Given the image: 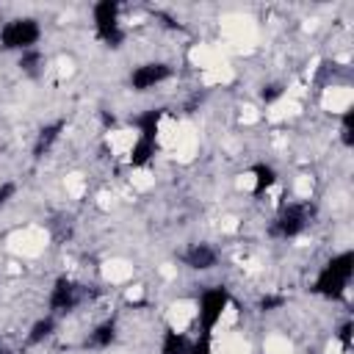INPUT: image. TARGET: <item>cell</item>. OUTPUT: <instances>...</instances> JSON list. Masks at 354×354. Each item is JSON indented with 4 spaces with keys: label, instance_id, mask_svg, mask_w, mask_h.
Here are the masks:
<instances>
[{
    "label": "cell",
    "instance_id": "1",
    "mask_svg": "<svg viewBox=\"0 0 354 354\" xmlns=\"http://www.w3.org/2000/svg\"><path fill=\"white\" fill-rule=\"evenodd\" d=\"M351 277H354V252L351 249H343L337 254H332L315 274L313 279V293L321 296V299H329V301H337L346 296L348 285H351Z\"/></svg>",
    "mask_w": 354,
    "mask_h": 354
},
{
    "label": "cell",
    "instance_id": "22",
    "mask_svg": "<svg viewBox=\"0 0 354 354\" xmlns=\"http://www.w3.org/2000/svg\"><path fill=\"white\" fill-rule=\"evenodd\" d=\"M14 196H17V183H11V180L0 183V207H6Z\"/></svg>",
    "mask_w": 354,
    "mask_h": 354
},
{
    "label": "cell",
    "instance_id": "5",
    "mask_svg": "<svg viewBox=\"0 0 354 354\" xmlns=\"http://www.w3.org/2000/svg\"><path fill=\"white\" fill-rule=\"evenodd\" d=\"M232 304V296H230V288L224 285H210L199 293L196 299V321H199V332H210L218 326V321L224 318L227 307Z\"/></svg>",
    "mask_w": 354,
    "mask_h": 354
},
{
    "label": "cell",
    "instance_id": "12",
    "mask_svg": "<svg viewBox=\"0 0 354 354\" xmlns=\"http://www.w3.org/2000/svg\"><path fill=\"white\" fill-rule=\"evenodd\" d=\"M160 119H163V108H147L136 116V130H138V138H149V141H158V127H160Z\"/></svg>",
    "mask_w": 354,
    "mask_h": 354
},
{
    "label": "cell",
    "instance_id": "2",
    "mask_svg": "<svg viewBox=\"0 0 354 354\" xmlns=\"http://www.w3.org/2000/svg\"><path fill=\"white\" fill-rule=\"evenodd\" d=\"M310 218H313V205L310 202H288L277 210V216L271 218L268 224V235L271 238H279V241H290V238H299L307 227H310Z\"/></svg>",
    "mask_w": 354,
    "mask_h": 354
},
{
    "label": "cell",
    "instance_id": "15",
    "mask_svg": "<svg viewBox=\"0 0 354 354\" xmlns=\"http://www.w3.org/2000/svg\"><path fill=\"white\" fill-rule=\"evenodd\" d=\"M53 332H55V315H41V318H36L33 324H30V329H28V343L30 346H39V343H44L47 337H53Z\"/></svg>",
    "mask_w": 354,
    "mask_h": 354
},
{
    "label": "cell",
    "instance_id": "20",
    "mask_svg": "<svg viewBox=\"0 0 354 354\" xmlns=\"http://www.w3.org/2000/svg\"><path fill=\"white\" fill-rule=\"evenodd\" d=\"M337 340H340V348L348 351L351 348V340H354V321L346 318L340 326H337Z\"/></svg>",
    "mask_w": 354,
    "mask_h": 354
},
{
    "label": "cell",
    "instance_id": "10",
    "mask_svg": "<svg viewBox=\"0 0 354 354\" xmlns=\"http://www.w3.org/2000/svg\"><path fill=\"white\" fill-rule=\"evenodd\" d=\"M66 130V122L64 119H55V122H47L39 133H36V141H33V158H44L53 147H55V141L61 138V133Z\"/></svg>",
    "mask_w": 354,
    "mask_h": 354
},
{
    "label": "cell",
    "instance_id": "17",
    "mask_svg": "<svg viewBox=\"0 0 354 354\" xmlns=\"http://www.w3.org/2000/svg\"><path fill=\"white\" fill-rule=\"evenodd\" d=\"M340 141L346 149L354 147V108H346L340 116Z\"/></svg>",
    "mask_w": 354,
    "mask_h": 354
},
{
    "label": "cell",
    "instance_id": "6",
    "mask_svg": "<svg viewBox=\"0 0 354 354\" xmlns=\"http://www.w3.org/2000/svg\"><path fill=\"white\" fill-rule=\"evenodd\" d=\"M83 301V288L69 279V277H58L50 288V296H47V307H50V315H64V313H72L77 304Z\"/></svg>",
    "mask_w": 354,
    "mask_h": 354
},
{
    "label": "cell",
    "instance_id": "21",
    "mask_svg": "<svg viewBox=\"0 0 354 354\" xmlns=\"http://www.w3.org/2000/svg\"><path fill=\"white\" fill-rule=\"evenodd\" d=\"M282 94H285V86H282V83H266V86L260 88V100H263L266 105L277 102Z\"/></svg>",
    "mask_w": 354,
    "mask_h": 354
},
{
    "label": "cell",
    "instance_id": "14",
    "mask_svg": "<svg viewBox=\"0 0 354 354\" xmlns=\"http://www.w3.org/2000/svg\"><path fill=\"white\" fill-rule=\"evenodd\" d=\"M188 351H191V337L169 326L160 337V354H188Z\"/></svg>",
    "mask_w": 354,
    "mask_h": 354
},
{
    "label": "cell",
    "instance_id": "19",
    "mask_svg": "<svg viewBox=\"0 0 354 354\" xmlns=\"http://www.w3.org/2000/svg\"><path fill=\"white\" fill-rule=\"evenodd\" d=\"M285 296L282 293H266V296H260V301H257V307L263 310V313H274V310H279V307H285Z\"/></svg>",
    "mask_w": 354,
    "mask_h": 354
},
{
    "label": "cell",
    "instance_id": "7",
    "mask_svg": "<svg viewBox=\"0 0 354 354\" xmlns=\"http://www.w3.org/2000/svg\"><path fill=\"white\" fill-rule=\"evenodd\" d=\"M171 75H174V69H171L166 61H144V64L133 66V72H130L127 83H130V88H133V91L144 94V91L155 88V86L166 83Z\"/></svg>",
    "mask_w": 354,
    "mask_h": 354
},
{
    "label": "cell",
    "instance_id": "3",
    "mask_svg": "<svg viewBox=\"0 0 354 354\" xmlns=\"http://www.w3.org/2000/svg\"><path fill=\"white\" fill-rule=\"evenodd\" d=\"M91 19H94V36L105 44V47H122L124 41V28H122V6L116 0H100L91 8Z\"/></svg>",
    "mask_w": 354,
    "mask_h": 354
},
{
    "label": "cell",
    "instance_id": "8",
    "mask_svg": "<svg viewBox=\"0 0 354 354\" xmlns=\"http://www.w3.org/2000/svg\"><path fill=\"white\" fill-rule=\"evenodd\" d=\"M180 260H183L191 271H213V268L218 266V249L210 246V243H205V241H196V243H191V246L180 254Z\"/></svg>",
    "mask_w": 354,
    "mask_h": 354
},
{
    "label": "cell",
    "instance_id": "11",
    "mask_svg": "<svg viewBox=\"0 0 354 354\" xmlns=\"http://www.w3.org/2000/svg\"><path fill=\"white\" fill-rule=\"evenodd\" d=\"M249 174H252V196L268 194L279 180V174H277V169L271 163H254Z\"/></svg>",
    "mask_w": 354,
    "mask_h": 354
},
{
    "label": "cell",
    "instance_id": "4",
    "mask_svg": "<svg viewBox=\"0 0 354 354\" xmlns=\"http://www.w3.org/2000/svg\"><path fill=\"white\" fill-rule=\"evenodd\" d=\"M41 41V25L33 17H14L0 28V47L8 53H25L39 47Z\"/></svg>",
    "mask_w": 354,
    "mask_h": 354
},
{
    "label": "cell",
    "instance_id": "16",
    "mask_svg": "<svg viewBox=\"0 0 354 354\" xmlns=\"http://www.w3.org/2000/svg\"><path fill=\"white\" fill-rule=\"evenodd\" d=\"M41 64H44V53H41L39 47L19 53V69H22V72H28V75H36Z\"/></svg>",
    "mask_w": 354,
    "mask_h": 354
},
{
    "label": "cell",
    "instance_id": "18",
    "mask_svg": "<svg viewBox=\"0 0 354 354\" xmlns=\"http://www.w3.org/2000/svg\"><path fill=\"white\" fill-rule=\"evenodd\" d=\"M188 354H213V335L210 332H199L191 340V351Z\"/></svg>",
    "mask_w": 354,
    "mask_h": 354
},
{
    "label": "cell",
    "instance_id": "13",
    "mask_svg": "<svg viewBox=\"0 0 354 354\" xmlns=\"http://www.w3.org/2000/svg\"><path fill=\"white\" fill-rule=\"evenodd\" d=\"M155 152H158V141H149V138H136V144H133V149H130V158H127V163L133 166V169H144L152 158H155Z\"/></svg>",
    "mask_w": 354,
    "mask_h": 354
},
{
    "label": "cell",
    "instance_id": "9",
    "mask_svg": "<svg viewBox=\"0 0 354 354\" xmlns=\"http://www.w3.org/2000/svg\"><path fill=\"white\" fill-rule=\"evenodd\" d=\"M116 337H119L116 318H105V321H100V324L88 332V337H86V348L105 351V348H111V346L116 343Z\"/></svg>",
    "mask_w": 354,
    "mask_h": 354
}]
</instances>
